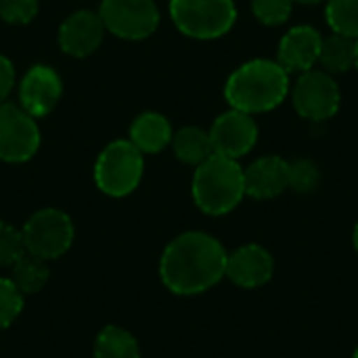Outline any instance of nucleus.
<instances>
[{"mask_svg": "<svg viewBox=\"0 0 358 358\" xmlns=\"http://www.w3.org/2000/svg\"><path fill=\"white\" fill-rule=\"evenodd\" d=\"M355 67L358 69V38H355Z\"/></svg>", "mask_w": 358, "mask_h": 358, "instance_id": "nucleus-30", "label": "nucleus"}, {"mask_svg": "<svg viewBox=\"0 0 358 358\" xmlns=\"http://www.w3.org/2000/svg\"><path fill=\"white\" fill-rule=\"evenodd\" d=\"M325 21L334 34L358 38V0H327Z\"/></svg>", "mask_w": 358, "mask_h": 358, "instance_id": "nucleus-21", "label": "nucleus"}, {"mask_svg": "<svg viewBox=\"0 0 358 358\" xmlns=\"http://www.w3.org/2000/svg\"><path fill=\"white\" fill-rule=\"evenodd\" d=\"M227 250L210 233L187 231L162 252L159 279L174 296H199L224 279Z\"/></svg>", "mask_w": 358, "mask_h": 358, "instance_id": "nucleus-1", "label": "nucleus"}, {"mask_svg": "<svg viewBox=\"0 0 358 358\" xmlns=\"http://www.w3.org/2000/svg\"><path fill=\"white\" fill-rule=\"evenodd\" d=\"M245 195L252 199H275L289 189L287 159L279 155H262L243 168Z\"/></svg>", "mask_w": 358, "mask_h": 358, "instance_id": "nucleus-15", "label": "nucleus"}, {"mask_svg": "<svg viewBox=\"0 0 358 358\" xmlns=\"http://www.w3.org/2000/svg\"><path fill=\"white\" fill-rule=\"evenodd\" d=\"M170 145L174 149V155L182 164L193 166V168H197L210 155H214L212 141H210V132L208 130H201L197 126H185V128L176 130Z\"/></svg>", "mask_w": 358, "mask_h": 358, "instance_id": "nucleus-17", "label": "nucleus"}, {"mask_svg": "<svg viewBox=\"0 0 358 358\" xmlns=\"http://www.w3.org/2000/svg\"><path fill=\"white\" fill-rule=\"evenodd\" d=\"M40 149V128L21 105L0 103V159L23 164Z\"/></svg>", "mask_w": 358, "mask_h": 358, "instance_id": "nucleus-9", "label": "nucleus"}, {"mask_svg": "<svg viewBox=\"0 0 358 358\" xmlns=\"http://www.w3.org/2000/svg\"><path fill=\"white\" fill-rule=\"evenodd\" d=\"M145 157L130 141L109 143L94 164V185L109 197H126L143 180Z\"/></svg>", "mask_w": 358, "mask_h": 358, "instance_id": "nucleus-5", "label": "nucleus"}, {"mask_svg": "<svg viewBox=\"0 0 358 358\" xmlns=\"http://www.w3.org/2000/svg\"><path fill=\"white\" fill-rule=\"evenodd\" d=\"M25 252L21 229L0 220V266H13Z\"/></svg>", "mask_w": 358, "mask_h": 358, "instance_id": "nucleus-25", "label": "nucleus"}, {"mask_svg": "<svg viewBox=\"0 0 358 358\" xmlns=\"http://www.w3.org/2000/svg\"><path fill=\"white\" fill-rule=\"evenodd\" d=\"M105 29L122 40H145L159 27L155 0H103L99 8Z\"/></svg>", "mask_w": 358, "mask_h": 358, "instance_id": "nucleus-8", "label": "nucleus"}, {"mask_svg": "<svg viewBox=\"0 0 358 358\" xmlns=\"http://www.w3.org/2000/svg\"><path fill=\"white\" fill-rule=\"evenodd\" d=\"M25 296L10 281V277H0V331L10 327L23 313Z\"/></svg>", "mask_w": 358, "mask_h": 358, "instance_id": "nucleus-23", "label": "nucleus"}, {"mask_svg": "<svg viewBox=\"0 0 358 358\" xmlns=\"http://www.w3.org/2000/svg\"><path fill=\"white\" fill-rule=\"evenodd\" d=\"M38 15V0H0V19L10 25H25Z\"/></svg>", "mask_w": 358, "mask_h": 358, "instance_id": "nucleus-26", "label": "nucleus"}, {"mask_svg": "<svg viewBox=\"0 0 358 358\" xmlns=\"http://www.w3.org/2000/svg\"><path fill=\"white\" fill-rule=\"evenodd\" d=\"M105 31L99 13L76 10L59 27V46L65 55L84 59L101 46Z\"/></svg>", "mask_w": 358, "mask_h": 358, "instance_id": "nucleus-14", "label": "nucleus"}, {"mask_svg": "<svg viewBox=\"0 0 358 358\" xmlns=\"http://www.w3.org/2000/svg\"><path fill=\"white\" fill-rule=\"evenodd\" d=\"M294 0H252L254 17L268 27L283 25L292 17Z\"/></svg>", "mask_w": 358, "mask_h": 358, "instance_id": "nucleus-24", "label": "nucleus"}, {"mask_svg": "<svg viewBox=\"0 0 358 358\" xmlns=\"http://www.w3.org/2000/svg\"><path fill=\"white\" fill-rule=\"evenodd\" d=\"M208 132H210L214 153L222 155V157L237 159V162H239V157L248 155L256 147L258 136H260L256 117L245 111L233 109V107L229 111L220 113Z\"/></svg>", "mask_w": 358, "mask_h": 358, "instance_id": "nucleus-10", "label": "nucleus"}, {"mask_svg": "<svg viewBox=\"0 0 358 358\" xmlns=\"http://www.w3.org/2000/svg\"><path fill=\"white\" fill-rule=\"evenodd\" d=\"M15 80H17L15 65L10 63L8 57L0 55V103H4L15 90Z\"/></svg>", "mask_w": 358, "mask_h": 358, "instance_id": "nucleus-27", "label": "nucleus"}, {"mask_svg": "<svg viewBox=\"0 0 358 358\" xmlns=\"http://www.w3.org/2000/svg\"><path fill=\"white\" fill-rule=\"evenodd\" d=\"M352 358H358V348H357V350H355V355H352Z\"/></svg>", "mask_w": 358, "mask_h": 358, "instance_id": "nucleus-31", "label": "nucleus"}, {"mask_svg": "<svg viewBox=\"0 0 358 358\" xmlns=\"http://www.w3.org/2000/svg\"><path fill=\"white\" fill-rule=\"evenodd\" d=\"M352 245H355V252L358 254V222L355 224V231H352Z\"/></svg>", "mask_w": 358, "mask_h": 358, "instance_id": "nucleus-29", "label": "nucleus"}, {"mask_svg": "<svg viewBox=\"0 0 358 358\" xmlns=\"http://www.w3.org/2000/svg\"><path fill=\"white\" fill-rule=\"evenodd\" d=\"M319 65L331 76L350 71L355 67V38L334 31L329 36H323Z\"/></svg>", "mask_w": 358, "mask_h": 358, "instance_id": "nucleus-18", "label": "nucleus"}, {"mask_svg": "<svg viewBox=\"0 0 358 358\" xmlns=\"http://www.w3.org/2000/svg\"><path fill=\"white\" fill-rule=\"evenodd\" d=\"M321 2H327V0H294V4H304V6H315Z\"/></svg>", "mask_w": 358, "mask_h": 358, "instance_id": "nucleus-28", "label": "nucleus"}, {"mask_svg": "<svg viewBox=\"0 0 358 358\" xmlns=\"http://www.w3.org/2000/svg\"><path fill=\"white\" fill-rule=\"evenodd\" d=\"M21 233L25 252L46 262L61 258L71 248L76 237L71 218L57 208H42L34 212L25 220Z\"/></svg>", "mask_w": 358, "mask_h": 358, "instance_id": "nucleus-6", "label": "nucleus"}, {"mask_svg": "<svg viewBox=\"0 0 358 358\" xmlns=\"http://www.w3.org/2000/svg\"><path fill=\"white\" fill-rule=\"evenodd\" d=\"M94 358H141L138 340L120 325H107L94 340Z\"/></svg>", "mask_w": 358, "mask_h": 358, "instance_id": "nucleus-19", "label": "nucleus"}, {"mask_svg": "<svg viewBox=\"0 0 358 358\" xmlns=\"http://www.w3.org/2000/svg\"><path fill=\"white\" fill-rule=\"evenodd\" d=\"M289 94L296 113L308 122H327L342 105V90L336 78L317 67L298 73Z\"/></svg>", "mask_w": 358, "mask_h": 358, "instance_id": "nucleus-7", "label": "nucleus"}, {"mask_svg": "<svg viewBox=\"0 0 358 358\" xmlns=\"http://www.w3.org/2000/svg\"><path fill=\"white\" fill-rule=\"evenodd\" d=\"M63 96L61 76L50 65H31L19 82V105L31 117L48 115Z\"/></svg>", "mask_w": 358, "mask_h": 358, "instance_id": "nucleus-11", "label": "nucleus"}, {"mask_svg": "<svg viewBox=\"0 0 358 358\" xmlns=\"http://www.w3.org/2000/svg\"><path fill=\"white\" fill-rule=\"evenodd\" d=\"M289 73L277 59H252L241 63L224 84L229 107L250 115L277 109L289 94Z\"/></svg>", "mask_w": 358, "mask_h": 358, "instance_id": "nucleus-2", "label": "nucleus"}, {"mask_svg": "<svg viewBox=\"0 0 358 358\" xmlns=\"http://www.w3.org/2000/svg\"><path fill=\"white\" fill-rule=\"evenodd\" d=\"M50 279L48 262L42 258H36L31 254H23L13 266H10V281L19 287L23 296H34L44 289V285Z\"/></svg>", "mask_w": 358, "mask_h": 358, "instance_id": "nucleus-20", "label": "nucleus"}, {"mask_svg": "<svg viewBox=\"0 0 358 358\" xmlns=\"http://www.w3.org/2000/svg\"><path fill=\"white\" fill-rule=\"evenodd\" d=\"M170 17L187 38L216 40L233 29L237 6L233 0H170Z\"/></svg>", "mask_w": 358, "mask_h": 358, "instance_id": "nucleus-4", "label": "nucleus"}, {"mask_svg": "<svg viewBox=\"0 0 358 358\" xmlns=\"http://www.w3.org/2000/svg\"><path fill=\"white\" fill-rule=\"evenodd\" d=\"M191 195L195 206L208 216H224L233 212L245 197L241 164L216 153L210 155L195 168Z\"/></svg>", "mask_w": 358, "mask_h": 358, "instance_id": "nucleus-3", "label": "nucleus"}, {"mask_svg": "<svg viewBox=\"0 0 358 358\" xmlns=\"http://www.w3.org/2000/svg\"><path fill=\"white\" fill-rule=\"evenodd\" d=\"M287 178H289V189L306 195L313 193L319 182H321V170L313 159L298 157L294 162H287Z\"/></svg>", "mask_w": 358, "mask_h": 358, "instance_id": "nucleus-22", "label": "nucleus"}, {"mask_svg": "<svg viewBox=\"0 0 358 358\" xmlns=\"http://www.w3.org/2000/svg\"><path fill=\"white\" fill-rule=\"evenodd\" d=\"M174 130L166 115L157 111H145L130 124V143L143 153V155H155L162 153L172 143Z\"/></svg>", "mask_w": 358, "mask_h": 358, "instance_id": "nucleus-16", "label": "nucleus"}, {"mask_svg": "<svg viewBox=\"0 0 358 358\" xmlns=\"http://www.w3.org/2000/svg\"><path fill=\"white\" fill-rule=\"evenodd\" d=\"M275 275V258L273 254L258 245L248 243L237 248L227 256V271L224 277L243 289H256L266 285Z\"/></svg>", "mask_w": 358, "mask_h": 358, "instance_id": "nucleus-12", "label": "nucleus"}, {"mask_svg": "<svg viewBox=\"0 0 358 358\" xmlns=\"http://www.w3.org/2000/svg\"><path fill=\"white\" fill-rule=\"evenodd\" d=\"M323 34L310 25H294L277 46V61L287 73H302L319 63Z\"/></svg>", "mask_w": 358, "mask_h": 358, "instance_id": "nucleus-13", "label": "nucleus"}]
</instances>
